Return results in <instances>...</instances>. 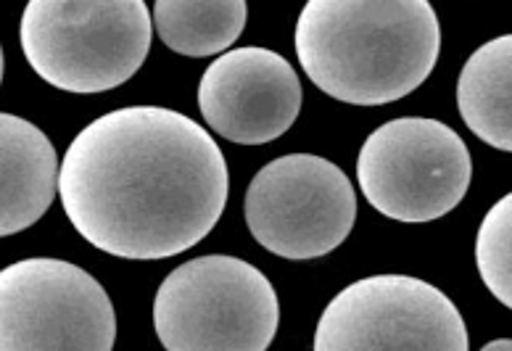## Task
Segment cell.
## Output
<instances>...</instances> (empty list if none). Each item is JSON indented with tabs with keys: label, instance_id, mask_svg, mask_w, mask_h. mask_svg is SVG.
<instances>
[{
	"label": "cell",
	"instance_id": "cell-11",
	"mask_svg": "<svg viewBox=\"0 0 512 351\" xmlns=\"http://www.w3.org/2000/svg\"><path fill=\"white\" fill-rule=\"evenodd\" d=\"M457 109L473 135L512 154V35L473 51L457 80Z\"/></svg>",
	"mask_w": 512,
	"mask_h": 351
},
{
	"label": "cell",
	"instance_id": "cell-13",
	"mask_svg": "<svg viewBox=\"0 0 512 351\" xmlns=\"http://www.w3.org/2000/svg\"><path fill=\"white\" fill-rule=\"evenodd\" d=\"M476 264L491 296L512 309V193L491 206L476 238Z\"/></svg>",
	"mask_w": 512,
	"mask_h": 351
},
{
	"label": "cell",
	"instance_id": "cell-5",
	"mask_svg": "<svg viewBox=\"0 0 512 351\" xmlns=\"http://www.w3.org/2000/svg\"><path fill=\"white\" fill-rule=\"evenodd\" d=\"M473 180L465 140L439 119H391L365 140L357 183L375 212L396 222H431L460 204Z\"/></svg>",
	"mask_w": 512,
	"mask_h": 351
},
{
	"label": "cell",
	"instance_id": "cell-4",
	"mask_svg": "<svg viewBox=\"0 0 512 351\" xmlns=\"http://www.w3.org/2000/svg\"><path fill=\"white\" fill-rule=\"evenodd\" d=\"M272 283L238 256L212 254L180 264L154 299V328L169 351H264L278 333Z\"/></svg>",
	"mask_w": 512,
	"mask_h": 351
},
{
	"label": "cell",
	"instance_id": "cell-7",
	"mask_svg": "<svg viewBox=\"0 0 512 351\" xmlns=\"http://www.w3.org/2000/svg\"><path fill=\"white\" fill-rule=\"evenodd\" d=\"M243 212L254 241L270 254L320 259L352 233L357 193L333 161L288 154L256 172Z\"/></svg>",
	"mask_w": 512,
	"mask_h": 351
},
{
	"label": "cell",
	"instance_id": "cell-2",
	"mask_svg": "<svg viewBox=\"0 0 512 351\" xmlns=\"http://www.w3.org/2000/svg\"><path fill=\"white\" fill-rule=\"evenodd\" d=\"M293 43L325 96L386 106L431 77L441 27L431 0H307Z\"/></svg>",
	"mask_w": 512,
	"mask_h": 351
},
{
	"label": "cell",
	"instance_id": "cell-14",
	"mask_svg": "<svg viewBox=\"0 0 512 351\" xmlns=\"http://www.w3.org/2000/svg\"><path fill=\"white\" fill-rule=\"evenodd\" d=\"M483 351H512V341L502 338V341H489V344L483 346Z\"/></svg>",
	"mask_w": 512,
	"mask_h": 351
},
{
	"label": "cell",
	"instance_id": "cell-6",
	"mask_svg": "<svg viewBox=\"0 0 512 351\" xmlns=\"http://www.w3.org/2000/svg\"><path fill=\"white\" fill-rule=\"evenodd\" d=\"M114 341V304L82 267L35 256L0 272L3 351H109Z\"/></svg>",
	"mask_w": 512,
	"mask_h": 351
},
{
	"label": "cell",
	"instance_id": "cell-10",
	"mask_svg": "<svg viewBox=\"0 0 512 351\" xmlns=\"http://www.w3.org/2000/svg\"><path fill=\"white\" fill-rule=\"evenodd\" d=\"M0 235L35 225L59 193L61 164L40 127L16 114L0 117Z\"/></svg>",
	"mask_w": 512,
	"mask_h": 351
},
{
	"label": "cell",
	"instance_id": "cell-12",
	"mask_svg": "<svg viewBox=\"0 0 512 351\" xmlns=\"http://www.w3.org/2000/svg\"><path fill=\"white\" fill-rule=\"evenodd\" d=\"M246 0H156V35L169 51L206 59L227 51L246 30Z\"/></svg>",
	"mask_w": 512,
	"mask_h": 351
},
{
	"label": "cell",
	"instance_id": "cell-9",
	"mask_svg": "<svg viewBox=\"0 0 512 351\" xmlns=\"http://www.w3.org/2000/svg\"><path fill=\"white\" fill-rule=\"evenodd\" d=\"M299 74L280 53L235 48L206 66L198 109L214 132L238 146H264L288 132L301 111Z\"/></svg>",
	"mask_w": 512,
	"mask_h": 351
},
{
	"label": "cell",
	"instance_id": "cell-8",
	"mask_svg": "<svg viewBox=\"0 0 512 351\" xmlns=\"http://www.w3.org/2000/svg\"><path fill=\"white\" fill-rule=\"evenodd\" d=\"M317 351H468V328L447 293L410 275H373L333 296Z\"/></svg>",
	"mask_w": 512,
	"mask_h": 351
},
{
	"label": "cell",
	"instance_id": "cell-3",
	"mask_svg": "<svg viewBox=\"0 0 512 351\" xmlns=\"http://www.w3.org/2000/svg\"><path fill=\"white\" fill-rule=\"evenodd\" d=\"M151 35L146 0H30L19 24L32 69L53 88L82 96L135 77Z\"/></svg>",
	"mask_w": 512,
	"mask_h": 351
},
{
	"label": "cell",
	"instance_id": "cell-1",
	"mask_svg": "<svg viewBox=\"0 0 512 351\" xmlns=\"http://www.w3.org/2000/svg\"><path fill=\"white\" fill-rule=\"evenodd\" d=\"M230 191L220 146L191 117L127 106L93 119L61 161L74 230L119 259H169L220 222Z\"/></svg>",
	"mask_w": 512,
	"mask_h": 351
}]
</instances>
